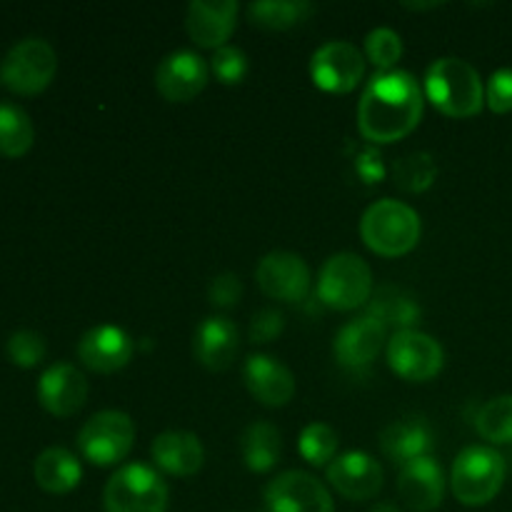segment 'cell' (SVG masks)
Returning a JSON list of instances; mask_svg holds the SVG:
<instances>
[{
	"label": "cell",
	"instance_id": "1",
	"mask_svg": "<svg viewBox=\"0 0 512 512\" xmlns=\"http://www.w3.org/2000/svg\"><path fill=\"white\" fill-rule=\"evenodd\" d=\"M423 90L408 70L375 73L358 103V128L370 143H395L418 128Z\"/></svg>",
	"mask_w": 512,
	"mask_h": 512
},
{
	"label": "cell",
	"instance_id": "2",
	"mask_svg": "<svg viewBox=\"0 0 512 512\" xmlns=\"http://www.w3.org/2000/svg\"><path fill=\"white\" fill-rule=\"evenodd\" d=\"M425 95L448 118H473L485 105L478 70L463 58H438L425 73Z\"/></svg>",
	"mask_w": 512,
	"mask_h": 512
},
{
	"label": "cell",
	"instance_id": "3",
	"mask_svg": "<svg viewBox=\"0 0 512 512\" xmlns=\"http://www.w3.org/2000/svg\"><path fill=\"white\" fill-rule=\"evenodd\" d=\"M423 223L410 205L383 198L370 205L360 220L363 243L383 258H400L418 245Z\"/></svg>",
	"mask_w": 512,
	"mask_h": 512
},
{
	"label": "cell",
	"instance_id": "4",
	"mask_svg": "<svg viewBox=\"0 0 512 512\" xmlns=\"http://www.w3.org/2000/svg\"><path fill=\"white\" fill-rule=\"evenodd\" d=\"M505 473L508 465L498 450L488 445H470L455 458L450 470V488L460 503L468 508H480L500 493Z\"/></svg>",
	"mask_w": 512,
	"mask_h": 512
},
{
	"label": "cell",
	"instance_id": "5",
	"mask_svg": "<svg viewBox=\"0 0 512 512\" xmlns=\"http://www.w3.org/2000/svg\"><path fill=\"white\" fill-rule=\"evenodd\" d=\"M105 512H165L168 485L150 465L130 463L110 475L103 493Z\"/></svg>",
	"mask_w": 512,
	"mask_h": 512
},
{
	"label": "cell",
	"instance_id": "6",
	"mask_svg": "<svg viewBox=\"0 0 512 512\" xmlns=\"http://www.w3.org/2000/svg\"><path fill=\"white\" fill-rule=\"evenodd\" d=\"M318 300L333 310H355L373 298V270L360 255L335 253L320 268Z\"/></svg>",
	"mask_w": 512,
	"mask_h": 512
},
{
	"label": "cell",
	"instance_id": "7",
	"mask_svg": "<svg viewBox=\"0 0 512 512\" xmlns=\"http://www.w3.org/2000/svg\"><path fill=\"white\" fill-rule=\"evenodd\" d=\"M58 70V55L43 38H25L8 50L0 63V80L18 95H35L50 85Z\"/></svg>",
	"mask_w": 512,
	"mask_h": 512
},
{
	"label": "cell",
	"instance_id": "8",
	"mask_svg": "<svg viewBox=\"0 0 512 512\" xmlns=\"http://www.w3.org/2000/svg\"><path fill=\"white\" fill-rule=\"evenodd\" d=\"M135 443V425L128 413L120 410H103L85 420L78 433V448L85 460L93 465L108 468L128 458Z\"/></svg>",
	"mask_w": 512,
	"mask_h": 512
},
{
	"label": "cell",
	"instance_id": "9",
	"mask_svg": "<svg viewBox=\"0 0 512 512\" xmlns=\"http://www.w3.org/2000/svg\"><path fill=\"white\" fill-rule=\"evenodd\" d=\"M388 365L408 383H428L443 370V345L420 330H400L388 340Z\"/></svg>",
	"mask_w": 512,
	"mask_h": 512
},
{
	"label": "cell",
	"instance_id": "10",
	"mask_svg": "<svg viewBox=\"0 0 512 512\" xmlns=\"http://www.w3.org/2000/svg\"><path fill=\"white\" fill-rule=\"evenodd\" d=\"M310 75L328 93H350L365 75V53L348 40H328L310 58Z\"/></svg>",
	"mask_w": 512,
	"mask_h": 512
},
{
	"label": "cell",
	"instance_id": "11",
	"mask_svg": "<svg viewBox=\"0 0 512 512\" xmlns=\"http://www.w3.org/2000/svg\"><path fill=\"white\" fill-rule=\"evenodd\" d=\"M265 505L270 512H335L333 495L305 470H285L270 480Z\"/></svg>",
	"mask_w": 512,
	"mask_h": 512
},
{
	"label": "cell",
	"instance_id": "12",
	"mask_svg": "<svg viewBox=\"0 0 512 512\" xmlns=\"http://www.w3.org/2000/svg\"><path fill=\"white\" fill-rule=\"evenodd\" d=\"M255 280L268 298L280 303H303L310 290V268L300 255L273 250L258 263Z\"/></svg>",
	"mask_w": 512,
	"mask_h": 512
},
{
	"label": "cell",
	"instance_id": "13",
	"mask_svg": "<svg viewBox=\"0 0 512 512\" xmlns=\"http://www.w3.org/2000/svg\"><path fill=\"white\" fill-rule=\"evenodd\" d=\"M210 65L193 50H175L160 60L155 70V88L168 103H190L205 90Z\"/></svg>",
	"mask_w": 512,
	"mask_h": 512
},
{
	"label": "cell",
	"instance_id": "14",
	"mask_svg": "<svg viewBox=\"0 0 512 512\" xmlns=\"http://www.w3.org/2000/svg\"><path fill=\"white\" fill-rule=\"evenodd\" d=\"M385 338H388V328L378 323L373 315L365 313L338 330L333 343V355L343 368L363 370L373 365V360L378 358Z\"/></svg>",
	"mask_w": 512,
	"mask_h": 512
},
{
	"label": "cell",
	"instance_id": "15",
	"mask_svg": "<svg viewBox=\"0 0 512 512\" xmlns=\"http://www.w3.org/2000/svg\"><path fill=\"white\" fill-rule=\"evenodd\" d=\"M328 483L345 500L363 503V500H373L383 488V468L373 455L353 450L328 465Z\"/></svg>",
	"mask_w": 512,
	"mask_h": 512
},
{
	"label": "cell",
	"instance_id": "16",
	"mask_svg": "<svg viewBox=\"0 0 512 512\" xmlns=\"http://www.w3.org/2000/svg\"><path fill=\"white\" fill-rule=\"evenodd\" d=\"M38 400L55 418H70L88 400V380L70 363L50 365L38 380Z\"/></svg>",
	"mask_w": 512,
	"mask_h": 512
},
{
	"label": "cell",
	"instance_id": "17",
	"mask_svg": "<svg viewBox=\"0 0 512 512\" xmlns=\"http://www.w3.org/2000/svg\"><path fill=\"white\" fill-rule=\"evenodd\" d=\"M135 353V343L123 328L115 325H98L90 328L78 343V358L85 368L95 373H118L130 363Z\"/></svg>",
	"mask_w": 512,
	"mask_h": 512
},
{
	"label": "cell",
	"instance_id": "18",
	"mask_svg": "<svg viewBox=\"0 0 512 512\" xmlns=\"http://www.w3.org/2000/svg\"><path fill=\"white\" fill-rule=\"evenodd\" d=\"M238 25L235 0H193L185 13V28L200 48H223Z\"/></svg>",
	"mask_w": 512,
	"mask_h": 512
},
{
	"label": "cell",
	"instance_id": "19",
	"mask_svg": "<svg viewBox=\"0 0 512 512\" xmlns=\"http://www.w3.org/2000/svg\"><path fill=\"white\" fill-rule=\"evenodd\" d=\"M245 385L258 403L268 408H283L295 395V375L288 365L273 355H250L243 368Z\"/></svg>",
	"mask_w": 512,
	"mask_h": 512
},
{
	"label": "cell",
	"instance_id": "20",
	"mask_svg": "<svg viewBox=\"0 0 512 512\" xmlns=\"http://www.w3.org/2000/svg\"><path fill=\"white\" fill-rule=\"evenodd\" d=\"M400 500L415 512H430L440 508L445 498V475L435 458H418L403 465L398 475Z\"/></svg>",
	"mask_w": 512,
	"mask_h": 512
},
{
	"label": "cell",
	"instance_id": "21",
	"mask_svg": "<svg viewBox=\"0 0 512 512\" xmlns=\"http://www.w3.org/2000/svg\"><path fill=\"white\" fill-rule=\"evenodd\" d=\"M240 350V330L225 315H210L193 335V355L203 368L228 370Z\"/></svg>",
	"mask_w": 512,
	"mask_h": 512
},
{
	"label": "cell",
	"instance_id": "22",
	"mask_svg": "<svg viewBox=\"0 0 512 512\" xmlns=\"http://www.w3.org/2000/svg\"><path fill=\"white\" fill-rule=\"evenodd\" d=\"M380 450L400 468L418 458H428L433 450V428L423 415H403L380 433Z\"/></svg>",
	"mask_w": 512,
	"mask_h": 512
},
{
	"label": "cell",
	"instance_id": "23",
	"mask_svg": "<svg viewBox=\"0 0 512 512\" xmlns=\"http://www.w3.org/2000/svg\"><path fill=\"white\" fill-rule=\"evenodd\" d=\"M150 455L163 473L175 475V478H190L205 463L203 443H200L198 435L188 433V430L160 433L150 445Z\"/></svg>",
	"mask_w": 512,
	"mask_h": 512
},
{
	"label": "cell",
	"instance_id": "24",
	"mask_svg": "<svg viewBox=\"0 0 512 512\" xmlns=\"http://www.w3.org/2000/svg\"><path fill=\"white\" fill-rule=\"evenodd\" d=\"M35 483L50 495H65L75 490L83 478L80 460L65 448H48L35 460Z\"/></svg>",
	"mask_w": 512,
	"mask_h": 512
},
{
	"label": "cell",
	"instance_id": "25",
	"mask_svg": "<svg viewBox=\"0 0 512 512\" xmlns=\"http://www.w3.org/2000/svg\"><path fill=\"white\" fill-rule=\"evenodd\" d=\"M368 315H373L378 323H383L385 328H395V333L400 330H415V325L420 323V310L418 300L403 288H395V285H383L378 288V293L370 298Z\"/></svg>",
	"mask_w": 512,
	"mask_h": 512
},
{
	"label": "cell",
	"instance_id": "26",
	"mask_svg": "<svg viewBox=\"0 0 512 512\" xmlns=\"http://www.w3.org/2000/svg\"><path fill=\"white\" fill-rule=\"evenodd\" d=\"M240 455H243L245 465L253 473H268L275 465L280 463L283 455V435L275 425L263 423H250L248 428L240 435Z\"/></svg>",
	"mask_w": 512,
	"mask_h": 512
},
{
	"label": "cell",
	"instance_id": "27",
	"mask_svg": "<svg viewBox=\"0 0 512 512\" xmlns=\"http://www.w3.org/2000/svg\"><path fill=\"white\" fill-rule=\"evenodd\" d=\"M35 128L30 115L15 103H0V153L5 158H23L33 148Z\"/></svg>",
	"mask_w": 512,
	"mask_h": 512
},
{
	"label": "cell",
	"instance_id": "28",
	"mask_svg": "<svg viewBox=\"0 0 512 512\" xmlns=\"http://www.w3.org/2000/svg\"><path fill=\"white\" fill-rule=\"evenodd\" d=\"M313 13V5L305 0H260L250 3L248 15L255 25L268 30H288L303 23Z\"/></svg>",
	"mask_w": 512,
	"mask_h": 512
},
{
	"label": "cell",
	"instance_id": "29",
	"mask_svg": "<svg viewBox=\"0 0 512 512\" xmlns=\"http://www.w3.org/2000/svg\"><path fill=\"white\" fill-rule=\"evenodd\" d=\"M475 428L480 438L493 445L512 443V395H498L488 400L475 415Z\"/></svg>",
	"mask_w": 512,
	"mask_h": 512
},
{
	"label": "cell",
	"instance_id": "30",
	"mask_svg": "<svg viewBox=\"0 0 512 512\" xmlns=\"http://www.w3.org/2000/svg\"><path fill=\"white\" fill-rule=\"evenodd\" d=\"M435 175H438V165H435L433 155L430 153H410L400 158L393 168L395 183L408 193H420L433 185Z\"/></svg>",
	"mask_w": 512,
	"mask_h": 512
},
{
	"label": "cell",
	"instance_id": "31",
	"mask_svg": "<svg viewBox=\"0 0 512 512\" xmlns=\"http://www.w3.org/2000/svg\"><path fill=\"white\" fill-rule=\"evenodd\" d=\"M400 55H403V40H400V35L393 28H373L365 35V58L380 73L395 70Z\"/></svg>",
	"mask_w": 512,
	"mask_h": 512
},
{
	"label": "cell",
	"instance_id": "32",
	"mask_svg": "<svg viewBox=\"0 0 512 512\" xmlns=\"http://www.w3.org/2000/svg\"><path fill=\"white\" fill-rule=\"evenodd\" d=\"M300 455L310 465H325L338 453V433L325 423H310L300 433Z\"/></svg>",
	"mask_w": 512,
	"mask_h": 512
},
{
	"label": "cell",
	"instance_id": "33",
	"mask_svg": "<svg viewBox=\"0 0 512 512\" xmlns=\"http://www.w3.org/2000/svg\"><path fill=\"white\" fill-rule=\"evenodd\" d=\"M5 353H8L10 363H15L18 368H35L43 363L48 348H45L43 335L35 330H15L5 343Z\"/></svg>",
	"mask_w": 512,
	"mask_h": 512
},
{
	"label": "cell",
	"instance_id": "34",
	"mask_svg": "<svg viewBox=\"0 0 512 512\" xmlns=\"http://www.w3.org/2000/svg\"><path fill=\"white\" fill-rule=\"evenodd\" d=\"M210 73L223 85L243 83L245 75H248V55L235 45H223L210 58Z\"/></svg>",
	"mask_w": 512,
	"mask_h": 512
},
{
	"label": "cell",
	"instance_id": "35",
	"mask_svg": "<svg viewBox=\"0 0 512 512\" xmlns=\"http://www.w3.org/2000/svg\"><path fill=\"white\" fill-rule=\"evenodd\" d=\"M243 298V283L235 273H220L210 280V288H208V300L210 305L215 308H235Z\"/></svg>",
	"mask_w": 512,
	"mask_h": 512
},
{
	"label": "cell",
	"instance_id": "36",
	"mask_svg": "<svg viewBox=\"0 0 512 512\" xmlns=\"http://www.w3.org/2000/svg\"><path fill=\"white\" fill-rule=\"evenodd\" d=\"M485 100L493 113H510L512 110V68H500L490 75Z\"/></svg>",
	"mask_w": 512,
	"mask_h": 512
},
{
	"label": "cell",
	"instance_id": "37",
	"mask_svg": "<svg viewBox=\"0 0 512 512\" xmlns=\"http://www.w3.org/2000/svg\"><path fill=\"white\" fill-rule=\"evenodd\" d=\"M285 330V315L275 308H263L253 315L250 323V340L258 345L273 343Z\"/></svg>",
	"mask_w": 512,
	"mask_h": 512
},
{
	"label": "cell",
	"instance_id": "38",
	"mask_svg": "<svg viewBox=\"0 0 512 512\" xmlns=\"http://www.w3.org/2000/svg\"><path fill=\"white\" fill-rule=\"evenodd\" d=\"M370 512H400V510L395 508V505H390V503H378Z\"/></svg>",
	"mask_w": 512,
	"mask_h": 512
}]
</instances>
